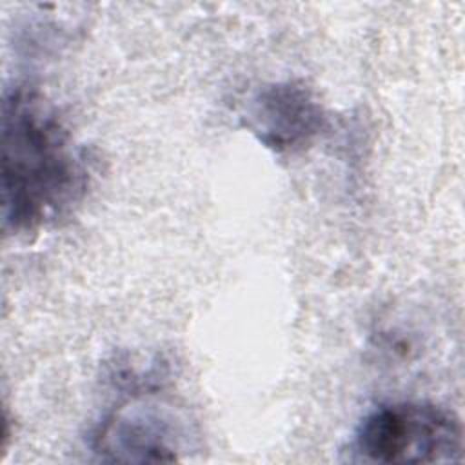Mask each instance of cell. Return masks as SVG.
I'll use <instances>...</instances> for the list:
<instances>
[{
    "label": "cell",
    "instance_id": "1",
    "mask_svg": "<svg viewBox=\"0 0 465 465\" xmlns=\"http://www.w3.org/2000/svg\"><path fill=\"white\" fill-rule=\"evenodd\" d=\"M89 185L85 149L36 91L15 87L2 102V218L29 234L65 218Z\"/></svg>",
    "mask_w": 465,
    "mask_h": 465
},
{
    "label": "cell",
    "instance_id": "2",
    "mask_svg": "<svg viewBox=\"0 0 465 465\" xmlns=\"http://www.w3.org/2000/svg\"><path fill=\"white\" fill-rule=\"evenodd\" d=\"M349 460L358 463H449L463 460V425L443 407L394 401L372 409L356 427Z\"/></svg>",
    "mask_w": 465,
    "mask_h": 465
},
{
    "label": "cell",
    "instance_id": "3",
    "mask_svg": "<svg viewBox=\"0 0 465 465\" xmlns=\"http://www.w3.org/2000/svg\"><path fill=\"white\" fill-rule=\"evenodd\" d=\"M185 420L153 387H134L94 429L91 447L109 461H173Z\"/></svg>",
    "mask_w": 465,
    "mask_h": 465
},
{
    "label": "cell",
    "instance_id": "4",
    "mask_svg": "<svg viewBox=\"0 0 465 465\" xmlns=\"http://www.w3.org/2000/svg\"><path fill=\"white\" fill-rule=\"evenodd\" d=\"M325 124L318 100L303 85L285 82L260 89L247 105V127L272 151L307 145Z\"/></svg>",
    "mask_w": 465,
    "mask_h": 465
}]
</instances>
